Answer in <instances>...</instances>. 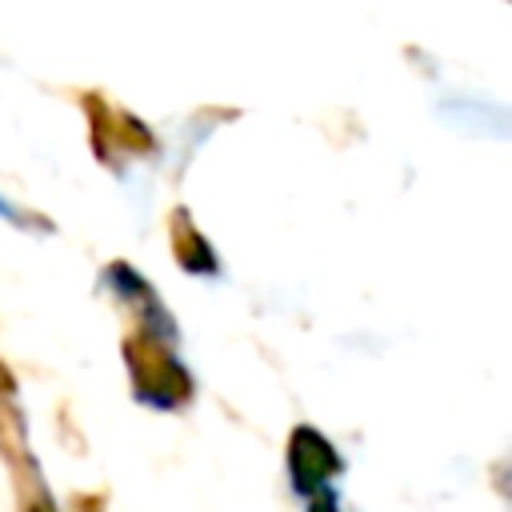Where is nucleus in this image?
Here are the masks:
<instances>
[{
	"label": "nucleus",
	"mask_w": 512,
	"mask_h": 512,
	"mask_svg": "<svg viewBox=\"0 0 512 512\" xmlns=\"http://www.w3.org/2000/svg\"><path fill=\"white\" fill-rule=\"evenodd\" d=\"M312 512H336V504H332V496H320V500L312 504Z\"/></svg>",
	"instance_id": "nucleus-2"
},
{
	"label": "nucleus",
	"mask_w": 512,
	"mask_h": 512,
	"mask_svg": "<svg viewBox=\"0 0 512 512\" xmlns=\"http://www.w3.org/2000/svg\"><path fill=\"white\" fill-rule=\"evenodd\" d=\"M332 472H340V460L328 448V440L316 436L312 428H300L292 436V480H296V488L320 496V488L328 484Z\"/></svg>",
	"instance_id": "nucleus-1"
}]
</instances>
